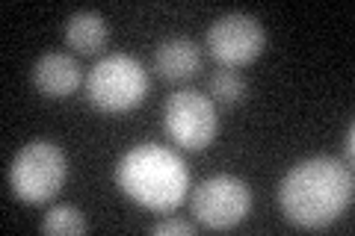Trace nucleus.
<instances>
[{
	"mask_svg": "<svg viewBox=\"0 0 355 236\" xmlns=\"http://www.w3.org/2000/svg\"><path fill=\"white\" fill-rule=\"evenodd\" d=\"M246 89H249L246 77L234 69L214 71V77H210V83H207V92L214 95V100H219V104H240V100L246 98Z\"/></svg>",
	"mask_w": 355,
	"mask_h": 236,
	"instance_id": "nucleus-11",
	"label": "nucleus"
},
{
	"mask_svg": "<svg viewBox=\"0 0 355 236\" xmlns=\"http://www.w3.org/2000/svg\"><path fill=\"white\" fill-rule=\"evenodd\" d=\"M205 44L222 69H240L261 56L266 33L261 21L249 12H225L210 24Z\"/></svg>",
	"mask_w": 355,
	"mask_h": 236,
	"instance_id": "nucleus-7",
	"label": "nucleus"
},
{
	"mask_svg": "<svg viewBox=\"0 0 355 236\" xmlns=\"http://www.w3.org/2000/svg\"><path fill=\"white\" fill-rule=\"evenodd\" d=\"M352 172L335 156H311L296 163L279 186L282 212L299 228H329L352 204Z\"/></svg>",
	"mask_w": 355,
	"mask_h": 236,
	"instance_id": "nucleus-1",
	"label": "nucleus"
},
{
	"mask_svg": "<svg viewBox=\"0 0 355 236\" xmlns=\"http://www.w3.org/2000/svg\"><path fill=\"white\" fill-rule=\"evenodd\" d=\"M42 233H86L89 230V221L83 219V212L71 207V204H60V207H51L44 212V219L39 224Z\"/></svg>",
	"mask_w": 355,
	"mask_h": 236,
	"instance_id": "nucleus-12",
	"label": "nucleus"
},
{
	"mask_svg": "<svg viewBox=\"0 0 355 236\" xmlns=\"http://www.w3.org/2000/svg\"><path fill=\"white\" fill-rule=\"evenodd\" d=\"M151 233H154V236H169V233L193 236V233H196V224L187 221V219H163V221H157V224H151Z\"/></svg>",
	"mask_w": 355,
	"mask_h": 236,
	"instance_id": "nucleus-13",
	"label": "nucleus"
},
{
	"mask_svg": "<svg viewBox=\"0 0 355 236\" xmlns=\"http://www.w3.org/2000/svg\"><path fill=\"white\" fill-rule=\"evenodd\" d=\"M69 177V160L60 145L36 139L24 145L9 163V186L27 204L51 201Z\"/></svg>",
	"mask_w": 355,
	"mask_h": 236,
	"instance_id": "nucleus-4",
	"label": "nucleus"
},
{
	"mask_svg": "<svg viewBox=\"0 0 355 236\" xmlns=\"http://www.w3.org/2000/svg\"><path fill=\"white\" fill-rule=\"evenodd\" d=\"M116 183L128 198L154 212H169L190 189L187 163L163 145H137L116 165Z\"/></svg>",
	"mask_w": 355,
	"mask_h": 236,
	"instance_id": "nucleus-2",
	"label": "nucleus"
},
{
	"mask_svg": "<svg viewBox=\"0 0 355 236\" xmlns=\"http://www.w3.org/2000/svg\"><path fill=\"white\" fill-rule=\"evenodd\" d=\"M252 210V189L234 174H214L193 192V216L210 230H228Z\"/></svg>",
	"mask_w": 355,
	"mask_h": 236,
	"instance_id": "nucleus-6",
	"label": "nucleus"
},
{
	"mask_svg": "<svg viewBox=\"0 0 355 236\" xmlns=\"http://www.w3.org/2000/svg\"><path fill=\"white\" fill-rule=\"evenodd\" d=\"M110 39V27L107 21L98 12H74L69 21H65V44L77 53H98Z\"/></svg>",
	"mask_w": 355,
	"mask_h": 236,
	"instance_id": "nucleus-10",
	"label": "nucleus"
},
{
	"mask_svg": "<svg viewBox=\"0 0 355 236\" xmlns=\"http://www.w3.org/2000/svg\"><path fill=\"white\" fill-rule=\"evenodd\" d=\"M83 83V71L74 56L69 53H44L33 65V86L39 89L44 98H69Z\"/></svg>",
	"mask_w": 355,
	"mask_h": 236,
	"instance_id": "nucleus-8",
	"label": "nucleus"
},
{
	"mask_svg": "<svg viewBox=\"0 0 355 236\" xmlns=\"http://www.w3.org/2000/svg\"><path fill=\"white\" fill-rule=\"evenodd\" d=\"M355 125H352V121H349V125H347V133H343V156H347V165L352 163V154H355Z\"/></svg>",
	"mask_w": 355,
	"mask_h": 236,
	"instance_id": "nucleus-14",
	"label": "nucleus"
},
{
	"mask_svg": "<svg viewBox=\"0 0 355 236\" xmlns=\"http://www.w3.org/2000/svg\"><path fill=\"white\" fill-rule=\"evenodd\" d=\"M148 95V71L130 53H107L86 74V98L101 112H128Z\"/></svg>",
	"mask_w": 355,
	"mask_h": 236,
	"instance_id": "nucleus-3",
	"label": "nucleus"
},
{
	"mask_svg": "<svg viewBox=\"0 0 355 236\" xmlns=\"http://www.w3.org/2000/svg\"><path fill=\"white\" fill-rule=\"evenodd\" d=\"M163 127L169 139L187 151H202L216 139L219 118L216 107L207 95L196 89H181L172 92L163 104Z\"/></svg>",
	"mask_w": 355,
	"mask_h": 236,
	"instance_id": "nucleus-5",
	"label": "nucleus"
},
{
	"mask_svg": "<svg viewBox=\"0 0 355 236\" xmlns=\"http://www.w3.org/2000/svg\"><path fill=\"white\" fill-rule=\"evenodd\" d=\"M202 69V51L187 36H172L157 44L154 51V71L163 80H190Z\"/></svg>",
	"mask_w": 355,
	"mask_h": 236,
	"instance_id": "nucleus-9",
	"label": "nucleus"
}]
</instances>
